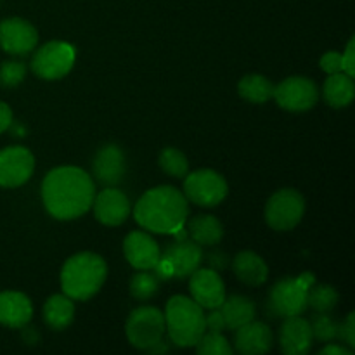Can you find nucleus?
<instances>
[{
    "label": "nucleus",
    "instance_id": "1",
    "mask_svg": "<svg viewBox=\"0 0 355 355\" xmlns=\"http://www.w3.org/2000/svg\"><path fill=\"white\" fill-rule=\"evenodd\" d=\"M96 198L92 177L76 166L51 170L42 182V200L58 220H73L90 210Z\"/></svg>",
    "mask_w": 355,
    "mask_h": 355
},
{
    "label": "nucleus",
    "instance_id": "2",
    "mask_svg": "<svg viewBox=\"0 0 355 355\" xmlns=\"http://www.w3.org/2000/svg\"><path fill=\"white\" fill-rule=\"evenodd\" d=\"M187 198L172 186L148 191L134 208L137 224L156 234H177L187 222Z\"/></svg>",
    "mask_w": 355,
    "mask_h": 355
},
{
    "label": "nucleus",
    "instance_id": "3",
    "mask_svg": "<svg viewBox=\"0 0 355 355\" xmlns=\"http://www.w3.org/2000/svg\"><path fill=\"white\" fill-rule=\"evenodd\" d=\"M107 276V266L96 253H76L62 266L61 288L71 300L85 302L92 298Z\"/></svg>",
    "mask_w": 355,
    "mask_h": 355
},
{
    "label": "nucleus",
    "instance_id": "4",
    "mask_svg": "<svg viewBox=\"0 0 355 355\" xmlns=\"http://www.w3.org/2000/svg\"><path fill=\"white\" fill-rule=\"evenodd\" d=\"M163 315L170 340L182 349L196 345L198 340L207 331L203 307L184 295L170 298Z\"/></svg>",
    "mask_w": 355,
    "mask_h": 355
},
{
    "label": "nucleus",
    "instance_id": "5",
    "mask_svg": "<svg viewBox=\"0 0 355 355\" xmlns=\"http://www.w3.org/2000/svg\"><path fill=\"white\" fill-rule=\"evenodd\" d=\"M315 279L311 272L300 277H284L274 284L269 295V311L277 318L304 314L307 309V291ZM270 314V315H272Z\"/></svg>",
    "mask_w": 355,
    "mask_h": 355
},
{
    "label": "nucleus",
    "instance_id": "6",
    "mask_svg": "<svg viewBox=\"0 0 355 355\" xmlns=\"http://www.w3.org/2000/svg\"><path fill=\"white\" fill-rule=\"evenodd\" d=\"M203 262V252L198 243L193 239H175V243H170L166 246L165 253L159 257V262L156 263V276L162 279L170 277H189L196 269H200Z\"/></svg>",
    "mask_w": 355,
    "mask_h": 355
},
{
    "label": "nucleus",
    "instance_id": "7",
    "mask_svg": "<svg viewBox=\"0 0 355 355\" xmlns=\"http://www.w3.org/2000/svg\"><path fill=\"white\" fill-rule=\"evenodd\" d=\"M125 331L132 345L141 350H151L165 336V315L156 307H139L128 315Z\"/></svg>",
    "mask_w": 355,
    "mask_h": 355
},
{
    "label": "nucleus",
    "instance_id": "8",
    "mask_svg": "<svg viewBox=\"0 0 355 355\" xmlns=\"http://www.w3.org/2000/svg\"><path fill=\"white\" fill-rule=\"evenodd\" d=\"M227 182L215 170H196L184 180V196L198 207H217L227 196Z\"/></svg>",
    "mask_w": 355,
    "mask_h": 355
},
{
    "label": "nucleus",
    "instance_id": "9",
    "mask_svg": "<svg viewBox=\"0 0 355 355\" xmlns=\"http://www.w3.org/2000/svg\"><path fill=\"white\" fill-rule=\"evenodd\" d=\"M305 211V200L298 191L281 189L269 198L266 220L274 231H291L300 224Z\"/></svg>",
    "mask_w": 355,
    "mask_h": 355
},
{
    "label": "nucleus",
    "instance_id": "10",
    "mask_svg": "<svg viewBox=\"0 0 355 355\" xmlns=\"http://www.w3.org/2000/svg\"><path fill=\"white\" fill-rule=\"evenodd\" d=\"M75 64V49L66 42H49L37 51L31 69L44 80H59L71 71Z\"/></svg>",
    "mask_w": 355,
    "mask_h": 355
},
{
    "label": "nucleus",
    "instance_id": "11",
    "mask_svg": "<svg viewBox=\"0 0 355 355\" xmlns=\"http://www.w3.org/2000/svg\"><path fill=\"white\" fill-rule=\"evenodd\" d=\"M274 99L283 110L302 113L315 106L319 99V90L312 80L305 76H290L279 85H274Z\"/></svg>",
    "mask_w": 355,
    "mask_h": 355
},
{
    "label": "nucleus",
    "instance_id": "12",
    "mask_svg": "<svg viewBox=\"0 0 355 355\" xmlns=\"http://www.w3.org/2000/svg\"><path fill=\"white\" fill-rule=\"evenodd\" d=\"M35 170V158L23 146H10L0 151V186L17 187L28 182Z\"/></svg>",
    "mask_w": 355,
    "mask_h": 355
},
{
    "label": "nucleus",
    "instance_id": "13",
    "mask_svg": "<svg viewBox=\"0 0 355 355\" xmlns=\"http://www.w3.org/2000/svg\"><path fill=\"white\" fill-rule=\"evenodd\" d=\"M38 31L21 17H9L0 23V47L12 55H24L35 49Z\"/></svg>",
    "mask_w": 355,
    "mask_h": 355
},
{
    "label": "nucleus",
    "instance_id": "14",
    "mask_svg": "<svg viewBox=\"0 0 355 355\" xmlns=\"http://www.w3.org/2000/svg\"><path fill=\"white\" fill-rule=\"evenodd\" d=\"M189 290L193 300L203 309H210V311L220 307L225 298V286L222 283V277L214 269L194 270L191 274Z\"/></svg>",
    "mask_w": 355,
    "mask_h": 355
},
{
    "label": "nucleus",
    "instance_id": "15",
    "mask_svg": "<svg viewBox=\"0 0 355 355\" xmlns=\"http://www.w3.org/2000/svg\"><path fill=\"white\" fill-rule=\"evenodd\" d=\"M123 253L128 263L139 270H153L162 257L158 243L142 231H134L125 238Z\"/></svg>",
    "mask_w": 355,
    "mask_h": 355
},
{
    "label": "nucleus",
    "instance_id": "16",
    "mask_svg": "<svg viewBox=\"0 0 355 355\" xmlns=\"http://www.w3.org/2000/svg\"><path fill=\"white\" fill-rule=\"evenodd\" d=\"M94 215L97 220L104 225H120L127 220L130 215V201L128 198L121 193L120 189H107L101 191L96 198H94Z\"/></svg>",
    "mask_w": 355,
    "mask_h": 355
},
{
    "label": "nucleus",
    "instance_id": "17",
    "mask_svg": "<svg viewBox=\"0 0 355 355\" xmlns=\"http://www.w3.org/2000/svg\"><path fill=\"white\" fill-rule=\"evenodd\" d=\"M284 319L286 321L281 326L279 333L281 350L286 355H305L314 342L311 322L305 321L300 315H291Z\"/></svg>",
    "mask_w": 355,
    "mask_h": 355
},
{
    "label": "nucleus",
    "instance_id": "18",
    "mask_svg": "<svg viewBox=\"0 0 355 355\" xmlns=\"http://www.w3.org/2000/svg\"><path fill=\"white\" fill-rule=\"evenodd\" d=\"M272 329L266 322L250 321L248 324L236 329V349L245 355H262L272 349Z\"/></svg>",
    "mask_w": 355,
    "mask_h": 355
},
{
    "label": "nucleus",
    "instance_id": "19",
    "mask_svg": "<svg viewBox=\"0 0 355 355\" xmlns=\"http://www.w3.org/2000/svg\"><path fill=\"white\" fill-rule=\"evenodd\" d=\"M94 175L104 186H114L125 175V155L118 146L107 144L97 151L92 163Z\"/></svg>",
    "mask_w": 355,
    "mask_h": 355
},
{
    "label": "nucleus",
    "instance_id": "20",
    "mask_svg": "<svg viewBox=\"0 0 355 355\" xmlns=\"http://www.w3.org/2000/svg\"><path fill=\"white\" fill-rule=\"evenodd\" d=\"M33 307L26 295L19 291L0 293V324L7 328H24L31 321Z\"/></svg>",
    "mask_w": 355,
    "mask_h": 355
},
{
    "label": "nucleus",
    "instance_id": "21",
    "mask_svg": "<svg viewBox=\"0 0 355 355\" xmlns=\"http://www.w3.org/2000/svg\"><path fill=\"white\" fill-rule=\"evenodd\" d=\"M232 270L241 283L248 286H260L269 277V267L260 255L253 252H241L234 257Z\"/></svg>",
    "mask_w": 355,
    "mask_h": 355
},
{
    "label": "nucleus",
    "instance_id": "22",
    "mask_svg": "<svg viewBox=\"0 0 355 355\" xmlns=\"http://www.w3.org/2000/svg\"><path fill=\"white\" fill-rule=\"evenodd\" d=\"M218 311L225 322V329H238L255 319V304L243 295L224 298Z\"/></svg>",
    "mask_w": 355,
    "mask_h": 355
},
{
    "label": "nucleus",
    "instance_id": "23",
    "mask_svg": "<svg viewBox=\"0 0 355 355\" xmlns=\"http://www.w3.org/2000/svg\"><path fill=\"white\" fill-rule=\"evenodd\" d=\"M322 96H324L326 103L331 107L349 106L355 96L354 78L343 71L333 73V75H329L328 80L324 82Z\"/></svg>",
    "mask_w": 355,
    "mask_h": 355
},
{
    "label": "nucleus",
    "instance_id": "24",
    "mask_svg": "<svg viewBox=\"0 0 355 355\" xmlns=\"http://www.w3.org/2000/svg\"><path fill=\"white\" fill-rule=\"evenodd\" d=\"M187 234L200 246H214L224 236V227L214 215H196L187 224Z\"/></svg>",
    "mask_w": 355,
    "mask_h": 355
},
{
    "label": "nucleus",
    "instance_id": "25",
    "mask_svg": "<svg viewBox=\"0 0 355 355\" xmlns=\"http://www.w3.org/2000/svg\"><path fill=\"white\" fill-rule=\"evenodd\" d=\"M75 318V305L66 295H54L44 305V319L52 329H64Z\"/></svg>",
    "mask_w": 355,
    "mask_h": 355
},
{
    "label": "nucleus",
    "instance_id": "26",
    "mask_svg": "<svg viewBox=\"0 0 355 355\" xmlns=\"http://www.w3.org/2000/svg\"><path fill=\"white\" fill-rule=\"evenodd\" d=\"M238 92L250 103L263 104L274 96V83L262 75H246L239 82Z\"/></svg>",
    "mask_w": 355,
    "mask_h": 355
},
{
    "label": "nucleus",
    "instance_id": "27",
    "mask_svg": "<svg viewBox=\"0 0 355 355\" xmlns=\"http://www.w3.org/2000/svg\"><path fill=\"white\" fill-rule=\"evenodd\" d=\"M338 304V291L329 284H311L307 291V307L318 314H328Z\"/></svg>",
    "mask_w": 355,
    "mask_h": 355
},
{
    "label": "nucleus",
    "instance_id": "28",
    "mask_svg": "<svg viewBox=\"0 0 355 355\" xmlns=\"http://www.w3.org/2000/svg\"><path fill=\"white\" fill-rule=\"evenodd\" d=\"M158 288L159 277L156 276V274L149 272V270L137 272L130 279V295L139 302L149 300L151 297H155Z\"/></svg>",
    "mask_w": 355,
    "mask_h": 355
},
{
    "label": "nucleus",
    "instance_id": "29",
    "mask_svg": "<svg viewBox=\"0 0 355 355\" xmlns=\"http://www.w3.org/2000/svg\"><path fill=\"white\" fill-rule=\"evenodd\" d=\"M159 166H162L163 172L177 177V179H182L189 172V162H187L186 155L175 148L163 149L162 155H159Z\"/></svg>",
    "mask_w": 355,
    "mask_h": 355
},
{
    "label": "nucleus",
    "instance_id": "30",
    "mask_svg": "<svg viewBox=\"0 0 355 355\" xmlns=\"http://www.w3.org/2000/svg\"><path fill=\"white\" fill-rule=\"evenodd\" d=\"M198 354L201 355H231L232 347L227 340L222 336V333L205 331V335L198 340L196 345Z\"/></svg>",
    "mask_w": 355,
    "mask_h": 355
},
{
    "label": "nucleus",
    "instance_id": "31",
    "mask_svg": "<svg viewBox=\"0 0 355 355\" xmlns=\"http://www.w3.org/2000/svg\"><path fill=\"white\" fill-rule=\"evenodd\" d=\"M311 329L312 336L322 343L333 342L340 336V324L328 314H315L311 322Z\"/></svg>",
    "mask_w": 355,
    "mask_h": 355
},
{
    "label": "nucleus",
    "instance_id": "32",
    "mask_svg": "<svg viewBox=\"0 0 355 355\" xmlns=\"http://www.w3.org/2000/svg\"><path fill=\"white\" fill-rule=\"evenodd\" d=\"M26 76V66L19 61H6L0 64V85L16 87Z\"/></svg>",
    "mask_w": 355,
    "mask_h": 355
},
{
    "label": "nucleus",
    "instance_id": "33",
    "mask_svg": "<svg viewBox=\"0 0 355 355\" xmlns=\"http://www.w3.org/2000/svg\"><path fill=\"white\" fill-rule=\"evenodd\" d=\"M319 64H321L322 71H326L328 75L343 71L342 54H340V52H326L321 58V62H319Z\"/></svg>",
    "mask_w": 355,
    "mask_h": 355
},
{
    "label": "nucleus",
    "instance_id": "34",
    "mask_svg": "<svg viewBox=\"0 0 355 355\" xmlns=\"http://www.w3.org/2000/svg\"><path fill=\"white\" fill-rule=\"evenodd\" d=\"M343 342L349 345V349H354L355 347V321H354V314L347 315L345 322L340 324V336Z\"/></svg>",
    "mask_w": 355,
    "mask_h": 355
},
{
    "label": "nucleus",
    "instance_id": "35",
    "mask_svg": "<svg viewBox=\"0 0 355 355\" xmlns=\"http://www.w3.org/2000/svg\"><path fill=\"white\" fill-rule=\"evenodd\" d=\"M342 62H343V73H347V75L354 78L355 75V40L354 38H350L345 52L342 54Z\"/></svg>",
    "mask_w": 355,
    "mask_h": 355
},
{
    "label": "nucleus",
    "instance_id": "36",
    "mask_svg": "<svg viewBox=\"0 0 355 355\" xmlns=\"http://www.w3.org/2000/svg\"><path fill=\"white\" fill-rule=\"evenodd\" d=\"M205 324H207V331H215V333H222L225 329V322L222 319L220 311L210 312L208 315H205Z\"/></svg>",
    "mask_w": 355,
    "mask_h": 355
},
{
    "label": "nucleus",
    "instance_id": "37",
    "mask_svg": "<svg viewBox=\"0 0 355 355\" xmlns=\"http://www.w3.org/2000/svg\"><path fill=\"white\" fill-rule=\"evenodd\" d=\"M10 123H12V111L6 103L0 101V134L6 132L10 127Z\"/></svg>",
    "mask_w": 355,
    "mask_h": 355
},
{
    "label": "nucleus",
    "instance_id": "38",
    "mask_svg": "<svg viewBox=\"0 0 355 355\" xmlns=\"http://www.w3.org/2000/svg\"><path fill=\"white\" fill-rule=\"evenodd\" d=\"M321 355H352V349H345V347L342 345H328L326 349H322Z\"/></svg>",
    "mask_w": 355,
    "mask_h": 355
}]
</instances>
